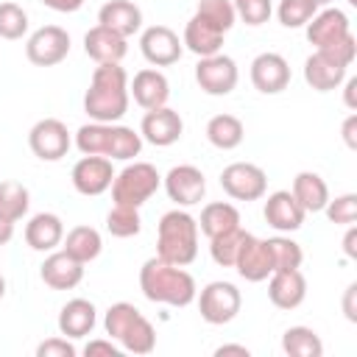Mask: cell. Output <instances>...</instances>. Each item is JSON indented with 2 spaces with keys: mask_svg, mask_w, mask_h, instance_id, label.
Segmentation results:
<instances>
[{
  "mask_svg": "<svg viewBox=\"0 0 357 357\" xmlns=\"http://www.w3.org/2000/svg\"><path fill=\"white\" fill-rule=\"evenodd\" d=\"M84 112L95 123H117L128 112V75L120 64H98L84 95Z\"/></svg>",
  "mask_w": 357,
  "mask_h": 357,
  "instance_id": "cell-1",
  "label": "cell"
},
{
  "mask_svg": "<svg viewBox=\"0 0 357 357\" xmlns=\"http://www.w3.org/2000/svg\"><path fill=\"white\" fill-rule=\"evenodd\" d=\"M139 290L148 301L156 304L187 307L195 301V279L181 265H170L159 257L148 259L139 268Z\"/></svg>",
  "mask_w": 357,
  "mask_h": 357,
  "instance_id": "cell-2",
  "label": "cell"
},
{
  "mask_svg": "<svg viewBox=\"0 0 357 357\" xmlns=\"http://www.w3.org/2000/svg\"><path fill=\"white\" fill-rule=\"evenodd\" d=\"M156 257L170 265H190L198 257V220L184 209H170L159 220Z\"/></svg>",
  "mask_w": 357,
  "mask_h": 357,
  "instance_id": "cell-3",
  "label": "cell"
},
{
  "mask_svg": "<svg viewBox=\"0 0 357 357\" xmlns=\"http://www.w3.org/2000/svg\"><path fill=\"white\" fill-rule=\"evenodd\" d=\"M159 184H162V176L151 162H134V165H126L120 173H114L112 198L114 204L139 209L159 190Z\"/></svg>",
  "mask_w": 357,
  "mask_h": 357,
  "instance_id": "cell-4",
  "label": "cell"
},
{
  "mask_svg": "<svg viewBox=\"0 0 357 357\" xmlns=\"http://www.w3.org/2000/svg\"><path fill=\"white\" fill-rule=\"evenodd\" d=\"M240 307H243V296L231 282H209L198 296L201 318L206 324H212V326L234 321Z\"/></svg>",
  "mask_w": 357,
  "mask_h": 357,
  "instance_id": "cell-5",
  "label": "cell"
},
{
  "mask_svg": "<svg viewBox=\"0 0 357 357\" xmlns=\"http://www.w3.org/2000/svg\"><path fill=\"white\" fill-rule=\"evenodd\" d=\"M220 187L234 201H257L268 190V176L259 165L251 162H231L220 173Z\"/></svg>",
  "mask_w": 357,
  "mask_h": 357,
  "instance_id": "cell-6",
  "label": "cell"
},
{
  "mask_svg": "<svg viewBox=\"0 0 357 357\" xmlns=\"http://www.w3.org/2000/svg\"><path fill=\"white\" fill-rule=\"evenodd\" d=\"M70 53V33L59 25H42L25 42V56L36 67H53Z\"/></svg>",
  "mask_w": 357,
  "mask_h": 357,
  "instance_id": "cell-7",
  "label": "cell"
},
{
  "mask_svg": "<svg viewBox=\"0 0 357 357\" xmlns=\"http://www.w3.org/2000/svg\"><path fill=\"white\" fill-rule=\"evenodd\" d=\"M237 64L231 56H223V53H215V56H204L198 59L195 64V81L198 86L206 92V95H229L234 86H237Z\"/></svg>",
  "mask_w": 357,
  "mask_h": 357,
  "instance_id": "cell-8",
  "label": "cell"
},
{
  "mask_svg": "<svg viewBox=\"0 0 357 357\" xmlns=\"http://www.w3.org/2000/svg\"><path fill=\"white\" fill-rule=\"evenodd\" d=\"M28 145L42 162H59L70 151V131L61 120L45 117L28 131Z\"/></svg>",
  "mask_w": 357,
  "mask_h": 357,
  "instance_id": "cell-9",
  "label": "cell"
},
{
  "mask_svg": "<svg viewBox=\"0 0 357 357\" xmlns=\"http://www.w3.org/2000/svg\"><path fill=\"white\" fill-rule=\"evenodd\" d=\"M139 50L145 56V61H151L153 67H170L181 59V39L176 31H170L167 25H151L142 31L139 36Z\"/></svg>",
  "mask_w": 357,
  "mask_h": 357,
  "instance_id": "cell-10",
  "label": "cell"
},
{
  "mask_svg": "<svg viewBox=\"0 0 357 357\" xmlns=\"http://www.w3.org/2000/svg\"><path fill=\"white\" fill-rule=\"evenodd\" d=\"M351 33L349 28V17L340 8H324L315 11V17L307 22V39L310 45H315V50H329L337 42H343Z\"/></svg>",
  "mask_w": 357,
  "mask_h": 357,
  "instance_id": "cell-11",
  "label": "cell"
},
{
  "mask_svg": "<svg viewBox=\"0 0 357 357\" xmlns=\"http://www.w3.org/2000/svg\"><path fill=\"white\" fill-rule=\"evenodd\" d=\"M181 131H184V123H181V114L167 109V106H159V109H148L142 123H139V137L148 139L151 145L156 148H167L173 142L181 139Z\"/></svg>",
  "mask_w": 357,
  "mask_h": 357,
  "instance_id": "cell-12",
  "label": "cell"
},
{
  "mask_svg": "<svg viewBox=\"0 0 357 357\" xmlns=\"http://www.w3.org/2000/svg\"><path fill=\"white\" fill-rule=\"evenodd\" d=\"M70 178H73V187L81 195H100L114 181L112 159H106V156H81L73 165V176Z\"/></svg>",
  "mask_w": 357,
  "mask_h": 357,
  "instance_id": "cell-13",
  "label": "cell"
},
{
  "mask_svg": "<svg viewBox=\"0 0 357 357\" xmlns=\"http://www.w3.org/2000/svg\"><path fill=\"white\" fill-rule=\"evenodd\" d=\"M165 192L178 206H192L206 192V178L195 165H176L165 176Z\"/></svg>",
  "mask_w": 357,
  "mask_h": 357,
  "instance_id": "cell-14",
  "label": "cell"
},
{
  "mask_svg": "<svg viewBox=\"0 0 357 357\" xmlns=\"http://www.w3.org/2000/svg\"><path fill=\"white\" fill-rule=\"evenodd\" d=\"M251 84L262 95H279L290 84V64L279 53H259L251 61Z\"/></svg>",
  "mask_w": 357,
  "mask_h": 357,
  "instance_id": "cell-15",
  "label": "cell"
},
{
  "mask_svg": "<svg viewBox=\"0 0 357 357\" xmlns=\"http://www.w3.org/2000/svg\"><path fill=\"white\" fill-rule=\"evenodd\" d=\"M346 70H349V64L335 59L329 50H315L304 61V81L318 92H329L346 81Z\"/></svg>",
  "mask_w": 357,
  "mask_h": 357,
  "instance_id": "cell-16",
  "label": "cell"
},
{
  "mask_svg": "<svg viewBox=\"0 0 357 357\" xmlns=\"http://www.w3.org/2000/svg\"><path fill=\"white\" fill-rule=\"evenodd\" d=\"M262 215H265L271 229H276V231H296V229H301L307 212L301 209V204L296 201V195L290 190H276V192L268 195Z\"/></svg>",
  "mask_w": 357,
  "mask_h": 357,
  "instance_id": "cell-17",
  "label": "cell"
},
{
  "mask_svg": "<svg viewBox=\"0 0 357 357\" xmlns=\"http://www.w3.org/2000/svg\"><path fill=\"white\" fill-rule=\"evenodd\" d=\"M307 296V279L298 268L290 271H273L268 282V298L279 310H296Z\"/></svg>",
  "mask_w": 357,
  "mask_h": 357,
  "instance_id": "cell-18",
  "label": "cell"
},
{
  "mask_svg": "<svg viewBox=\"0 0 357 357\" xmlns=\"http://www.w3.org/2000/svg\"><path fill=\"white\" fill-rule=\"evenodd\" d=\"M234 268H237V273L245 282H262V279H268L273 273V265H271V254H268L265 240H259L254 234H245V240L240 245V254L234 259Z\"/></svg>",
  "mask_w": 357,
  "mask_h": 357,
  "instance_id": "cell-19",
  "label": "cell"
},
{
  "mask_svg": "<svg viewBox=\"0 0 357 357\" xmlns=\"http://www.w3.org/2000/svg\"><path fill=\"white\" fill-rule=\"evenodd\" d=\"M42 282L53 290H73L81 284L84 279V262L73 259L67 251H53L45 262H42V271H39Z\"/></svg>",
  "mask_w": 357,
  "mask_h": 357,
  "instance_id": "cell-20",
  "label": "cell"
},
{
  "mask_svg": "<svg viewBox=\"0 0 357 357\" xmlns=\"http://www.w3.org/2000/svg\"><path fill=\"white\" fill-rule=\"evenodd\" d=\"M84 53L89 59H95L98 64H120L123 56L128 53V45H126V36H120L103 25H95L84 36Z\"/></svg>",
  "mask_w": 357,
  "mask_h": 357,
  "instance_id": "cell-21",
  "label": "cell"
},
{
  "mask_svg": "<svg viewBox=\"0 0 357 357\" xmlns=\"http://www.w3.org/2000/svg\"><path fill=\"white\" fill-rule=\"evenodd\" d=\"M128 95H134V103L142 106V109H159L170 98V84H167L165 73L145 67L134 75V81L128 86Z\"/></svg>",
  "mask_w": 357,
  "mask_h": 357,
  "instance_id": "cell-22",
  "label": "cell"
},
{
  "mask_svg": "<svg viewBox=\"0 0 357 357\" xmlns=\"http://www.w3.org/2000/svg\"><path fill=\"white\" fill-rule=\"evenodd\" d=\"M98 25H103V28L128 39L142 28V11L131 0H109L98 11Z\"/></svg>",
  "mask_w": 357,
  "mask_h": 357,
  "instance_id": "cell-23",
  "label": "cell"
},
{
  "mask_svg": "<svg viewBox=\"0 0 357 357\" xmlns=\"http://www.w3.org/2000/svg\"><path fill=\"white\" fill-rule=\"evenodd\" d=\"M223 33H226V31L218 28L212 20L195 14V17L187 22V28H184V42H181V45H187V50H192L198 59L215 56V53H220V47H223Z\"/></svg>",
  "mask_w": 357,
  "mask_h": 357,
  "instance_id": "cell-24",
  "label": "cell"
},
{
  "mask_svg": "<svg viewBox=\"0 0 357 357\" xmlns=\"http://www.w3.org/2000/svg\"><path fill=\"white\" fill-rule=\"evenodd\" d=\"M95 321H98V312H95V304L86 301V298H73L61 307L59 312V332L70 340L75 337H86L92 329H95Z\"/></svg>",
  "mask_w": 357,
  "mask_h": 357,
  "instance_id": "cell-25",
  "label": "cell"
},
{
  "mask_svg": "<svg viewBox=\"0 0 357 357\" xmlns=\"http://www.w3.org/2000/svg\"><path fill=\"white\" fill-rule=\"evenodd\" d=\"M64 240V223L53 212H39L25 223V243L33 251H53Z\"/></svg>",
  "mask_w": 357,
  "mask_h": 357,
  "instance_id": "cell-26",
  "label": "cell"
},
{
  "mask_svg": "<svg viewBox=\"0 0 357 357\" xmlns=\"http://www.w3.org/2000/svg\"><path fill=\"white\" fill-rule=\"evenodd\" d=\"M290 192L296 195V201L301 204L304 212H321V209L326 206V201H329V187H326V181H324L318 173H312V170L298 173V176L293 178V190H290Z\"/></svg>",
  "mask_w": 357,
  "mask_h": 357,
  "instance_id": "cell-27",
  "label": "cell"
},
{
  "mask_svg": "<svg viewBox=\"0 0 357 357\" xmlns=\"http://www.w3.org/2000/svg\"><path fill=\"white\" fill-rule=\"evenodd\" d=\"M245 137V128H243V120L234 117V114H215L209 123H206V139L220 148V151H231L243 142Z\"/></svg>",
  "mask_w": 357,
  "mask_h": 357,
  "instance_id": "cell-28",
  "label": "cell"
},
{
  "mask_svg": "<svg viewBox=\"0 0 357 357\" xmlns=\"http://www.w3.org/2000/svg\"><path fill=\"white\" fill-rule=\"evenodd\" d=\"M201 231L206 237H215V234H223L234 226H240V212L237 206H231L229 201H212L201 209V220H198Z\"/></svg>",
  "mask_w": 357,
  "mask_h": 357,
  "instance_id": "cell-29",
  "label": "cell"
},
{
  "mask_svg": "<svg viewBox=\"0 0 357 357\" xmlns=\"http://www.w3.org/2000/svg\"><path fill=\"white\" fill-rule=\"evenodd\" d=\"M100 248H103V240H100L98 229H92V226H75V229H70L67 237H64V251H67L73 259L84 262V265L92 262V259L100 254Z\"/></svg>",
  "mask_w": 357,
  "mask_h": 357,
  "instance_id": "cell-30",
  "label": "cell"
},
{
  "mask_svg": "<svg viewBox=\"0 0 357 357\" xmlns=\"http://www.w3.org/2000/svg\"><path fill=\"white\" fill-rule=\"evenodd\" d=\"M117 343L131 354H151L156 349V332H153L151 321L142 312H137L131 318V324L123 329V335L117 337Z\"/></svg>",
  "mask_w": 357,
  "mask_h": 357,
  "instance_id": "cell-31",
  "label": "cell"
},
{
  "mask_svg": "<svg viewBox=\"0 0 357 357\" xmlns=\"http://www.w3.org/2000/svg\"><path fill=\"white\" fill-rule=\"evenodd\" d=\"M282 349L290 357H321L324 354V343L318 332L310 326H290L282 335Z\"/></svg>",
  "mask_w": 357,
  "mask_h": 357,
  "instance_id": "cell-32",
  "label": "cell"
},
{
  "mask_svg": "<svg viewBox=\"0 0 357 357\" xmlns=\"http://www.w3.org/2000/svg\"><path fill=\"white\" fill-rule=\"evenodd\" d=\"M31 206V192L20 181H0V218L17 223Z\"/></svg>",
  "mask_w": 357,
  "mask_h": 357,
  "instance_id": "cell-33",
  "label": "cell"
},
{
  "mask_svg": "<svg viewBox=\"0 0 357 357\" xmlns=\"http://www.w3.org/2000/svg\"><path fill=\"white\" fill-rule=\"evenodd\" d=\"M245 234H248V231H243L240 226H234V229H229V231H223V234L209 237V243H212V245H209L212 259H215L220 268H234V259H237V254H240V245H243Z\"/></svg>",
  "mask_w": 357,
  "mask_h": 357,
  "instance_id": "cell-34",
  "label": "cell"
},
{
  "mask_svg": "<svg viewBox=\"0 0 357 357\" xmlns=\"http://www.w3.org/2000/svg\"><path fill=\"white\" fill-rule=\"evenodd\" d=\"M268 245V254H271V265L273 271H290V268H301V259H304V251L296 240L290 237H268L265 240Z\"/></svg>",
  "mask_w": 357,
  "mask_h": 357,
  "instance_id": "cell-35",
  "label": "cell"
},
{
  "mask_svg": "<svg viewBox=\"0 0 357 357\" xmlns=\"http://www.w3.org/2000/svg\"><path fill=\"white\" fill-rule=\"evenodd\" d=\"M106 229H109V234H112V237H134V234H139L142 220H139L137 206L114 204V206H112V212L106 215Z\"/></svg>",
  "mask_w": 357,
  "mask_h": 357,
  "instance_id": "cell-36",
  "label": "cell"
},
{
  "mask_svg": "<svg viewBox=\"0 0 357 357\" xmlns=\"http://www.w3.org/2000/svg\"><path fill=\"white\" fill-rule=\"evenodd\" d=\"M315 3H310V0H282L279 3V8H276V14H279V22L284 25V28H301V25H307L312 17H315Z\"/></svg>",
  "mask_w": 357,
  "mask_h": 357,
  "instance_id": "cell-37",
  "label": "cell"
},
{
  "mask_svg": "<svg viewBox=\"0 0 357 357\" xmlns=\"http://www.w3.org/2000/svg\"><path fill=\"white\" fill-rule=\"evenodd\" d=\"M28 31V14L17 3H0V36L22 39Z\"/></svg>",
  "mask_w": 357,
  "mask_h": 357,
  "instance_id": "cell-38",
  "label": "cell"
},
{
  "mask_svg": "<svg viewBox=\"0 0 357 357\" xmlns=\"http://www.w3.org/2000/svg\"><path fill=\"white\" fill-rule=\"evenodd\" d=\"M195 14L212 20V22H215L218 28H223V31H229V28L234 25V20H237L231 0H198V11H195Z\"/></svg>",
  "mask_w": 357,
  "mask_h": 357,
  "instance_id": "cell-39",
  "label": "cell"
},
{
  "mask_svg": "<svg viewBox=\"0 0 357 357\" xmlns=\"http://www.w3.org/2000/svg\"><path fill=\"white\" fill-rule=\"evenodd\" d=\"M326 218L337 226H351L354 218H357V195L354 192H346V195H337L335 201H326Z\"/></svg>",
  "mask_w": 357,
  "mask_h": 357,
  "instance_id": "cell-40",
  "label": "cell"
},
{
  "mask_svg": "<svg viewBox=\"0 0 357 357\" xmlns=\"http://www.w3.org/2000/svg\"><path fill=\"white\" fill-rule=\"evenodd\" d=\"M234 14L245 22V25H262L271 20L273 14V6L271 0H234Z\"/></svg>",
  "mask_w": 357,
  "mask_h": 357,
  "instance_id": "cell-41",
  "label": "cell"
},
{
  "mask_svg": "<svg viewBox=\"0 0 357 357\" xmlns=\"http://www.w3.org/2000/svg\"><path fill=\"white\" fill-rule=\"evenodd\" d=\"M78 349L70 343V337H47L36 346V357H75Z\"/></svg>",
  "mask_w": 357,
  "mask_h": 357,
  "instance_id": "cell-42",
  "label": "cell"
},
{
  "mask_svg": "<svg viewBox=\"0 0 357 357\" xmlns=\"http://www.w3.org/2000/svg\"><path fill=\"white\" fill-rule=\"evenodd\" d=\"M86 357H95V354H106V357H120V349L112 343V340H89L86 349H84Z\"/></svg>",
  "mask_w": 357,
  "mask_h": 357,
  "instance_id": "cell-43",
  "label": "cell"
},
{
  "mask_svg": "<svg viewBox=\"0 0 357 357\" xmlns=\"http://www.w3.org/2000/svg\"><path fill=\"white\" fill-rule=\"evenodd\" d=\"M47 8H53V11H61V14H73V11H78L81 6H84V0H42Z\"/></svg>",
  "mask_w": 357,
  "mask_h": 357,
  "instance_id": "cell-44",
  "label": "cell"
},
{
  "mask_svg": "<svg viewBox=\"0 0 357 357\" xmlns=\"http://www.w3.org/2000/svg\"><path fill=\"white\" fill-rule=\"evenodd\" d=\"M354 296H357V284L351 282V284L346 287V296H343V312H346V318H349V321H357V310H354Z\"/></svg>",
  "mask_w": 357,
  "mask_h": 357,
  "instance_id": "cell-45",
  "label": "cell"
},
{
  "mask_svg": "<svg viewBox=\"0 0 357 357\" xmlns=\"http://www.w3.org/2000/svg\"><path fill=\"white\" fill-rule=\"evenodd\" d=\"M357 114H349L346 117V123H343V139H346V145L349 148H357Z\"/></svg>",
  "mask_w": 357,
  "mask_h": 357,
  "instance_id": "cell-46",
  "label": "cell"
},
{
  "mask_svg": "<svg viewBox=\"0 0 357 357\" xmlns=\"http://www.w3.org/2000/svg\"><path fill=\"white\" fill-rule=\"evenodd\" d=\"M343 254H346L349 259L357 257V229H354V226H349V231H346V237H343Z\"/></svg>",
  "mask_w": 357,
  "mask_h": 357,
  "instance_id": "cell-47",
  "label": "cell"
},
{
  "mask_svg": "<svg viewBox=\"0 0 357 357\" xmlns=\"http://www.w3.org/2000/svg\"><path fill=\"white\" fill-rule=\"evenodd\" d=\"M215 354H218V357H223V354H240V357H248V349H245V346L226 343V346H218V349H215Z\"/></svg>",
  "mask_w": 357,
  "mask_h": 357,
  "instance_id": "cell-48",
  "label": "cell"
},
{
  "mask_svg": "<svg viewBox=\"0 0 357 357\" xmlns=\"http://www.w3.org/2000/svg\"><path fill=\"white\" fill-rule=\"evenodd\" d=\"M11 237H14V223L6 220V218H0V245H6Z\"/></svg>",
  "mask_w": 357,
  "mask_h": 357,
  "instance_id": "cell-49",
  "label": "cell"
},
{
  "mask_svg": "<svg viewBox=\"0 0 357 357\" xmlns=\"http://www.w3.org/2000/svg\"><path fill=\"white\" fill-rule=\"evenodd\" d=\"M354 89H357V78H349V81H346V106H349V109H357Z\"/></svg>",
  "mask_w": 357,
  "mask_h": 357,
  "instance_id": "cell-50",
  "label": "cell"
},
{
  "mask_svg": "<svg viewBox=\"0 0 357 357\" xmlns=\"http://www.w3.org/2000/svg\"><path fill=\"white\" fill-rule=\"evenodd\" d=\"M310 3H315V8H326L332 0H310Z\"/></svg>",
  "mask_w": 357,
  "mask_h": 357,
  "instance_id": "cell-51",
  "label": "cell"
},
{
  "mask_svg": "<svg viewBox=\"0 0 357 357\" xmlns=\"http://www.w3.org/2000/svg\"><path fill=\"white\" fill-rule=\"evenodd\" d=\"M6 296V279H3V273H0V298Z\"/></svg>",
  "mask_w": 357,
  "mask_h": 357,
  "instance_id": "cell-52",
  "label": "cell"
},
{
  "mask_svg": "<svg viewBox=\"0 0 357 357\" xmlns=\"http://www.w3.org/2000/svg\"><path fill=\"white\" fill-rule=\"evenodd\" d=\"M349 6H357V0H349Z\"/></svg>",
  "mask_w": 357,
  "mask_h": 357,
  "instance_id": "cell-53",
  "label": "cell"
}]
</instances>
